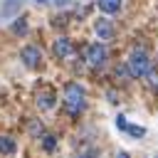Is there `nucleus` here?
Returning a JSON list of instances; mask_svg holds the SVG:
<instances>
[{"label": "nucleus", "instance_id": "nucleus-8", "mask_svg": "<svg viewBox=\"0 0 158 158\" xmlns=\"http://www.w3.org/2000/svg\"><path fill=\"white\" fill-rule=\"evenodd\" d=\"M99 10H104L106 15H114L121 10V0H99Z\"/></svg>", "mask_w": 158, "mask_h": 158}, {"label": "nucleus", "instance_id": "nucleus-4", "mask_svg": "<svg viewBox=\"0 0 158 158\" xmlns=\"http://www.w3.org/2000/svg\"><path fill=\"white\" fill-rule=\"evenodd\" d=\"M20 59L27 64V67H40V59H42V52H40V47H35V44H27V47H22L20 49Z\"/></svg>", "mask_w": 158, "mask_h": 158}, {"label": "nucleus", "instance_id": "nucleus-12", "mask_svg": "<svg viewBox=\"0 0 158 158\" xmlns=\"http://www.w3.org/2000/svg\"><path fill=\"white\" fill-rule=\"evenodd\" d=\"M12 32H15V35H25V32H27V22H25V20H17V22L12 25Z\"/></svg>", "mask_w": 158, "mask_h": 158}, {"label": "nucleus", "instance_id": "nucleus-18", "mask_svg": "<svg viewBox=\"0 0 158 158\" xmlns=\"http://www.w3.org/2000/svg\"><path fill=\"white\" fill-rule=\"evenodd\" d=\"M35 2H40V5H42V2H47V0H35Z\"/></svg>", "mask_w": 158, "mask_h": 158}, {"label": "nucleus", "instance_id": "nucleus-13", "mask_svg": "<svg viewBox=\"0 0 158 158\" xmlns=\"http://www.w3.org/2000/svg\"><path fill=\"white\" fill-rule=\"evenodd\" d=\"M126 131H128V133H131V136H136V138H141V136H143V133H146V128H143V126H128V128H126Z\"/></svg>", "mask_w": 158, "mask_h": 158}, {"label": "nucleus", "instance_id": "nucleus-3", "mask_svg": "<svg viewBox=\"0 0 158 158\" xmlns=\"http://www.w3.org/2000/svg\"><path fill=\"white\" fill-rule=\"evenodd\" d=\"M86 62L91 64V67H101L104 62H106V47L104 44H89V49H86Z\"/></svg>", "mask_w": 158, "mask_h": 158}, {"label": "nucleus", "instance_id": "nucleus-15", "mask_svg": "<svg viewBox=\"0 0 158 158\" xmlns=\"http://www.w3.org/2000/svg\"><path fill=\"white\" fill-rule=\"evenodd\" d=\"M148 84L153 89H158V72H148Z\"/></svg>", "mask_w": 158, "mask_h": 158}, {"label": "nucleus", "instance_id": "nucleus-17", "mask_svg": "<svg viewBox=\"0 0 158 158\" xmlns=\"http://www.w3.org/2000/svg\"><path fill=\"white\" fill-rule=\"evenodd\" d=\"M116 158H128V156H126V153H118V156H116Z\"/></svg>", "mask_w": 158, "mask_h": 158}, {"label": "nucleus", "instance_id": "nucleus-7", "mask_svg": "<svg viewBox=\"0 0 158 158\" xmlns=\"http://www.w3.org/2000/svg\"><path fill=\"white\" fill-rule=\"evenodd\" d=\"M20 12V0H5V5L0 7V17H12Z\"/></svg>", "mask_w": 158, "mask_h": 158}, {"label": "nucleus", "instance_id": "nucleus-2", "mask_svg": "<svg viewBox=\"0 0 158 158\" xmlns=\"http://www.w3.org/2000/svg\"><path fill=\"white\" fill-rule=\"evenodd\" d=\"M151 69V59L143 49H133L128 57V74L131 77H146Z\"/></svg>", "mask_w": 158, "mask_h": 158}, {"label": "nucleus", "instance_id": "nucleus-6", "mask_svg": "<svg viewBox=\"0 0 158 158\" xmlns=\"http://www.w3.org/2000/svg\"><path fill=\"white\" fill-rule=\"evenodd\" d=\"M52 49H54V54H57L59 59H64V57H69V54H72V42H69L67 37H59V40L54 42V47H52Z\"/></svg>", "mask_w": 158, "mask_h": 158}, {"label": "nucleus", "instance_id": "nucleus-14", "mask_svg": "<svg viewBox=\"0 0 158 158\" xmlns=\"http://www.w3.org/2000/svg\"><path fill=\"white\" fill-rule=\"evenodd\" d=\"M116 128H121V131H126V128H128V121H126V116H121V114L116 116Z\"/></svg>", "mask_w": 158, "mask_h": 158}, {"label": "nucleus", "instance_id": "nucleus-5", "mask_svg": "<svg viewBox=\"0 0 158 158\" xmlns=\"http://www.w3.org/2000/svg\"><path fill=\"white\" fill-rule=\"evenodd\" d=\"M94 30H96L99 40H111V37H114V25H111L109 20H96Z\"/></svg>", "mask_w": 158, "mask_h": 158}, {"label": "nucleus", "instance_id": "nucleus-11", "mask_svg": "<svg viewBox=\"0 0 158 158\" xmlns=\"http://www.w3.org/2000/svg\"><path fill=\"white\" fill-rule=\"evenodd\" d=\"M42 146H44V151H54V146H57V138H54L52 133H44V136H42Z\"/></svg>", "mask_w": 158, "mask_h": 158}, {"label": "nucleus", "instance_id": "nucleus-10", "mask_svg": "<svg viewBox=\"0 0 158 158\" xmlns=\"http://www.w3.org/2000/svg\"><path fill=\"white\" fill-rule=\"evenodd\" d=\"M0 153H15V141L10 136H0Z\"/></svg>", "mask_w": 158, "mask_h": 158}, {"label": "nucleus", "instance_id": "nucleus-1", "mask_svg": "<svg viewBox=\"0 0 158 158\" xmlns=\"http://www.w3.org/2000/svg\"><path fill=\"white\" fill-rule=\"evenodd\" d=\"M64 104H67L69 114H79L84 109V89L77 81H69L64 86Z\"/></svg>", "mask_w": 158, "mask_h": 158}, {"label": "nucleus", "instance_id": "nucleus-9", "mask_svg": "<svg viewBox=\"0 0 158 158\" xmlns=\"http://www.w3.org/2000/svg\"><path fill=\"white\" fill-rule=\"evenodd\" d=\"M37 106L44 109V111L52 109V106H54V94H52V91H42V94L37 96Z\"/></svg>", "mask_w": 158, "mask_h": 158}, {"label": "nucleus", "instance_id": "nucleus-16", "mask_svg": "<svg viewBox=\"0 0 158 158\" xmlns=\"http://www.w3.org/2000/svg\"><path fill=\"white\" fill-rule=\"evenodd\" d=\"M30 133H32V136H40V133H42V123H37V121L30 123Z\"/></svg>", "mask_w": 158, "mask_h": 158}]
</instances>
